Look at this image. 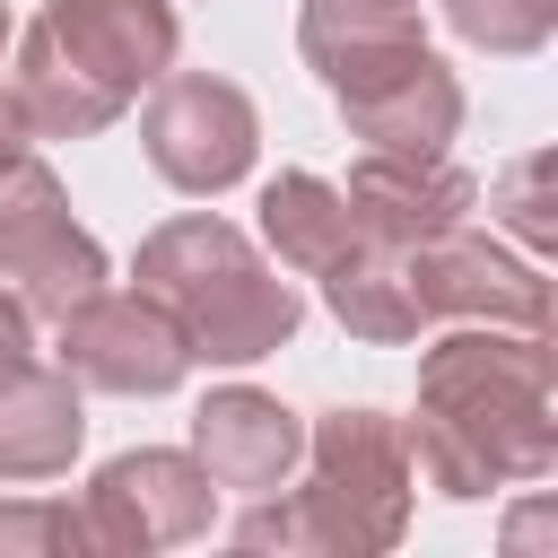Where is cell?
Segmentation results:
<instances>
[{"label": "cell", "instance_id": "8", "mask_svg": "<svg viewBox=\"0 0 558 558\" xmlns=\"http://www.w3.org/2000/svg\"><path fill=\"white\" fill-rule=\"evenodd\" d=\"M61 366L87 384V392H174L192 375V349L174 331V314L148 296V288H96L61 314Z\"/></svg>", "mask_w": 558, "mask_h": 558}, {"label": "cell", "instance_id": "4", "mask_svg": "<svg viewBox=\"0 0 558 558\" xmlns=\"http://www.w3.org/2000/svg\"><path fill=\"white\" fill-rule=\"evenodd\" d=\"M131 279L174 314L192 366H253V357L288 349L296 323H305L296 288L253 253V235L227 227V218H209V209L148 227Z\"/></svg>", "mask_w": 558, "mask_h": 558}, {"label": "cell", "instance_id": "14", "mask_svg": "<svg viewBox=\"0 0 558 558\" xmlns=\"http://www.w3.org/2000/svg\"><path fill=\"white\" fill-rule=\"evenodd\" d=\"M9 44H17V61H9V96H17V113H26L35 140H96V131L122 122V96L96 87L87 70H70V61L44 44V26H26V35H9Z\"/></svg>", "mask_w": 558, "mask_h": 558}, {"label": "cell", "instance_id": "5", "mask_svg": "<svg viewBox=\"0 0 558 558\" xmlns=\"http://www.w3.org/2000/svg\"><path fill=\"white\" fill-rule=\"evenodd\" d=\"M96 288H105V244L70 218L61 174L44 157H9L0 166V296H17L26 323H61Z\"/></svg>", "mask_w": 558, "mask_h": 558}, {"label": "cell", "instance_id": "7", "mask_svg": "<svg viewBox=\"0 0 558 558\" xmlns=\"http://www.w3.org/2000/svg\"><path fill=\"white\" fill-rule=\"evenodd\" d=\"M87 549H113V558H148V549H174L192 532H209V471L174 445H140V453H113L96 480H87Z\"/></svg>", "mask_w": 558, "mask_h": 558}, {"label": "cell", "instance_id": "20", "mask_svg": "<svg viewBox=\"0 0 558 558\" xmlns=\"http://www.w3.org/2000/svg\"><path fill=\"white\" fill-rule=\"evenodd\" d=\"M9 35H17V26H9V0H0V166L26 157V140H35L26 113H17V96H9Z\"/></svg>", "mask_w": 558, "mask_h": 558}, {"label": "cell", "instance_id": "12", "mask_svg": "<svg viewBox=\"0 0 558 558\" xmlns=\"http://www.w3.org/2000/svg\"><path fill=\"white\" fill-rule=\"evenodd\" d=\"M192 462L209 471V488H235V497H262L279 488L296 462H305V418L253 384H227L192 410Z\"/></svg>", "mask_w": 558, "mask_h": 558}, {"label": "cell", "instance_id": "2", "mask_svg": "<svg viewBox=\"0 0 558 558\" xmlns=\"http://www.w3.org/2000/svg\"><path fill=\"white\" fill-rule=\"evenodd\" d=\"M305 488H262L235 514L244 549H323V558H357V549H392L410 532V436L384 410H323L305 427Z\"/></svg>", "mask_w": 558, "mask_h": 558}, {"label": "cell", "instance_id": "19", "mask_svg": "<svg viewBox=\"0 0 558 558\" xmlns=\"http://www.w3.org/2000/svg\"><path fill=\"white\" fill-rule=\"evenodd\" d=\"M541 183H549V157H523V166L497 183V218H506V227H514L532 253L549 244V201H541Z\"/></svg>", "mask_w": 558, "mask_h": 558}, {"label": "cell", "instance_id": "13", "mask_svg": "<svg viewBox=\"0 0 558 558\" xmlns=\"http://www.w3.org/2000/svg\"><path fill=\"white\" fill-rule=\"evenodd\" d=\"M87 410H78V375L26 357L17 375H0V480H52L78 462Z\"/></svg>", "mask_w": 558, "mask_h": 558}, {"label": "cell", "instance_id": "9", "mask_svg": "<svg viewBox=\"0 0 558 558\" xmlns=\"http://www.w3.org/2000/svg\"><path fill=\"white\" fill-rule=\"evenodd\" d=\"M410 296L427 323H532V331H549L541 270L523 253H506L497 235H471V227L410 244Z\"/></svg>", "mask_w": 558, "mask_h": 558}, {"label": "cell", "instance_id": "17", "mask_svg": "<svg viewBox=\"0 0 558 558\" xmlns=\"http://www.w3.org/2000/svg\"><path fill=\"white\" fill-rule=\"evenodd\" d=\"M445 26L471 44V52H541L549 26H558V0H445Z\"/></svg>", "mask_w": 558, "mask_h": 558}, {"label": "cell", "instance_id": "22", "mask_svg": "<svg viewBox=\"0 0 558 558\" xmlns=\"http://www.w3.org/2000/svg\"><path fill=\"white\" fill-rule=\"evenodd\" d=\"M384 9H418V0H384Z\"/></svg>", "mask_w": 558, "mask_h": 558}, {"label": "cell", "instance_id": "3", "mask_svg": "<svg viewBox=\"0 0 558 558\" xmlns=\"http://www.w3.org/2000/svg\"><path fill=\"white\" fill-rule=\"evenodd\" d=\"M296 52H305V70L323 78V96L340 105V122L366 148H418V157H436L462 131V87L427 52V35H418L410 9H384V0H305Z\"/></svg>", "mask_w": 558, "mask_h": 558}, {"label": "cell", "instance_id": "6", "mask_svg": "<svg viewBox=\"0 0 558 558\" xmlns=\"http://www.w3.org/2000/svg\"><path fill=\"white\" fill-rule=\"evenodd\" d=\"M140 148L148 166L174 183V192H227L253 174V148H262V113L235 78H209V70H166L148 113H140Z\"/></svg>", "mask_w": 558, "mask_h": 558}, {"label": "cell", "instance_id": "1", "mask_svg": "<svg viewBox=\"0 0 558 558\" xmlns=\"http://www.w3.org/2000/svg\"><path fill=\"white\" fill-rule=\"evenodd\" d=\"M410 471L471 506L514 480H549L558 410H549V331L532 323H462L418 357V418H401Z\"/></svg>", "mask_w": 558, "mask_h": 558}, {"label": "cell", "instance_id": "16", "mask_svg": "<svg viewBox=\"0 0 558 558\" xmlns=\"http://www.w3.org/2000/svg\"><path fill=\"white\" fill-rule=\"evenodd\" d=\"M262 235H270V253H279L288 270L323 279V270L357 244V218H349L340 183H323V174L288 166V174H270V183H262Z\"/></svg>", "mask_w": 558, "mask_h": 558}, {"label": "cell", "instance_id": "15", "mask_svg": "<svg viewBox=\"0 0 558 558\" xmlns=\"http://www.w3.org/2000/svg\"><path fill=\"white\" fill-rule=\"evenodd\" d=\"M323 305L340 314V331L349 340H375V349H401V340H418V296H410V253L401 244H349L331 270H323Z\"/></svg>", "mask_w": 558, "mask_h": 558}, {"label": "cell", "instance_id": "10", "mask_svg": "<svg viewBox=\"0 0 558 558\" xmlns=\"http://www.w3.org/2000/svg\"><path fill=\"white\" fill-rule=\"evenodd\" d=\"M35 26H44V44L70 70H87L96 87H113L122 105L140 87H157L174 70V44H183L174 0H52Z\"/></svg>", "mask_w": 558, "mask_h": 558}, {"label": "cell", "instance_id": "11", "mask_svg": "<svg viewBox=\"0 0 558 558\" xmlns=\"http://www.w3.org/2000/svg\"><path fill=\"white\" fill-rule=\"evenodd\" d=\"M340 201H349V218H357L366 244H401V253H410V244L462 227L471 201H480V183H471L445 148H436V157H418V148H366V157L349 166Z\"/></svg>", "mask_w": 558, "mask_h": 558}, {"label": "cell", "instance_id": "18", "mask_svg": "<svg viewBox=\"0 0 558 558\" xmlns=\"http://www.w3.org/2000/svg\"><path fill=\"white\" fill-rule=\"evenodd\" d=\"M44 549H87V523L70 506H0V558H44Z\"/></svg>", "mask_w": 558, "mask_h": 558}, {"label": "cell", "instance_id": "21", "mask_svg": "<svg viewBox=\"0 0 558 558\" xmlns=\"http://www.w3.org/2000/svg\"><path fill=\"white\" fill-rule=\"evenodd\" d=\"M35 357V323L17 314V296H0V375H17Z\"/></svg>", "mask_w": 558, "mask_h": 558}]
</instances>
